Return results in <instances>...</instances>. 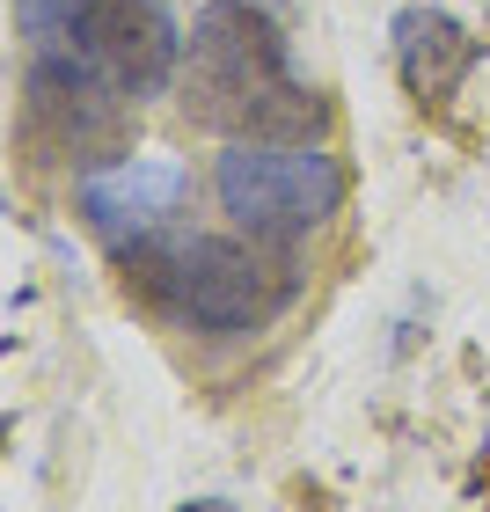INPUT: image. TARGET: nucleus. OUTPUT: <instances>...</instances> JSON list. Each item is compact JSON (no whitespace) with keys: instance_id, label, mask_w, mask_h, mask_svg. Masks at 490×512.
<instances>
[{"instance_id":"nucleus-8","label":"nucleus","mask_w":490,"mask_h":512,"mask_svg":"<svg viewBox=\"0 0 490 512\" xmlns=\"http://www.w3.org/2000/svg\"><path fill=\"white\" fill-rule=\"evenodd\" d=\"M81 8L88 0H15V30L52 52V44H81Z\"/></svg>"},{"instance_id":"nucleus-7","label":"nucleus","mask_w":490,"mask_h":512,"mask_svg":"<svg viewBox=\"0 0 490 512\" xmlns=\"http://www.w3.org/2000/svg\"><path fill=\"white\" fill-rule=\"evenodd\" d=\"M483 59V44L461 30L454 15L439 8H403L395 15V66H403V88L417 103H447L461 81H469V66Z\"/></svg>"},{"instance_id":"nucleus-3","label":"nucleus","mask_w":490,"mask_h":512,"mask_svg":"<svg viewBox=\"0 0 490 512\" xmlns=\"http://www.w3.org/2000/svg\"><path fill=\"white\" fill-rule=\"evenodd\" d=\"M300 293V271L278 242H256V235H198L183 242V264H176V315L205 337H242V330H264L271 315H286Z\"/></svg>"},{"instance_id":"nucleus-9","label":"nucleus","mask_w":490,"mask_h":512,"mask_svg":"<svg viewBox=\"0 0 490 512\" xmlns=\"http://www.w3.org/2000/svg\"><path fill=\"white\" fill-rule=\"evenodd\" d=\"M183 512H235V505H220V498H191Z\"/></svg>"},{"instance_id":"nucleus-1","label":"nucleus","mask_w":490,"mask_h":512,"mask_svg":"<svg viewBox=\"0 0 490 512\" xmlns=\"http://www.w3.org/2000/svg\"><path fill=\"white\" fill-rule=\"evenodd\" d=\"M183 110L227 139H322L330 110L293 81L286 37L249 0H205L183 52Z\"/></svg>"},{"instance_id":"nucleus-4","label":"nucleus","mask_w":490,"mask_h":512,"mask_svg":"<svg viewBox=\"0 0 490 512\" xmlns=\"http://www.w3.org/2000/svg\"><path fill=\"white\" fill-rule=\"evenodd\" d=\"M22 132L44 154L81 161V169H118L125 154V88L96 59H59L44 52L22 81Z\"/></svg>"},{"instance_id":"nucleus-6","label":"nucleus","mask_w":490,"mask_h":512,"mask_svg":"<svg viewBox=\"0 0 490 512\" xmlns=\"http://www.w3.org/2000/svg\"><path fill=\"white\" fill-rule=\"evenodd\" d=\"M183 191H191L183 161L132 154V161H118V169H96V176L81 183V213H88V227H96L103 242L125 249L139 235H154V227L183 205Z\"/></svg>"},{"instance_id":"nucleus-5","label":"nucleus","mask_w":490,"mask_h":512,"mask_svg":"<svg viewBox=\"0 0 490 512\" xmlns=\"http://www.w3.org/2000/svg\"><path fill=\"white\" fill-rule=\"evenodd\" d=\"M81 59H96L125 96H161L183 74V30L161 0H88L81 8Z\"/></svg>"},{"instance_id":"nucleus-2","label":"nucleus","mask_w":490,"mask_h":512,"mask_svg":"<svg viewBox=\"0 0 490 512\" xmlns=\"http://www.w3.org/2000/svg\"><path fill=\"white\" fill-rule=\"evenodd\" d=\"M213 191H220V213L242 235L293 249L344 205V169L315 139H227Z\"/></svg>"}]
</instances>
